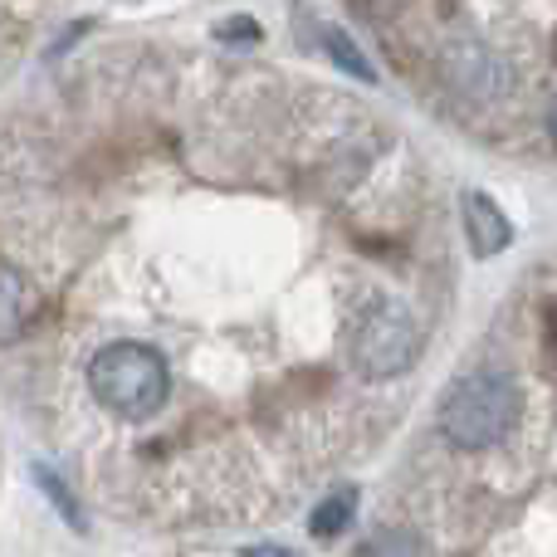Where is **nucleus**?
<instances>
[{
	"mask_svg": "<svg viewBox=\"0 0 557 557\" xmlns=\"http://www.w3.org/2000/svg\"><path fill=\"white\" fill-rule=\"evenodd\" d=\"M519 386L504 372H470L450 386L441 406V431L460 450H484V445L504 441L519 421Z\"/></svg>",
	"mask_w": 557,
	"mask_h": 557,
	"instance_id": "obj_1",
	"label": "nucleus"
},
{
	"mask_svg": "<svg viewBox=\"0 0 557 557\" xmlns=\"http://www.w3.org/2000/svg\"><path fill=\"white\" fill-rule=\"evenodd\" d=\"M88 386L98 392V401L108 411L127 416V421H143V416H152L166 401L172 376H166L162 352H152L143 343H113L88 362Z\"/></svg>",
	"mask_w": 557,
	"mask_h": 557,
	"instance_id": "obj_2",
	"label": "nucleus"
},
{
	"mask_svg": "<svg viewBox=\"0 0 557 557\" xmlns=\"http://www.w3.org/2000/svg\"><path fill=\"white\" fill-rule=\"evenodd\" d=\"M416 347H421V333H416L411 313L401 304H386L382 313L367 318V327L357 333V372L362 376H396L416 362Z\"/></svg>",
	"mask_w": 557,
	"mask_h": 557,
	"instance_id": "obj_3",
	"label": "nucleus"
},
{
	"mask_svg": "<svg viewBox=\"0 0 557 557\" xmlns=\"http://www.w3.org/2000/svg\"><path fill=\"white\" fill-rule=\"evenodd\" d=\"M460 215H465V235H470L474 255H484V260H490V255L509 250L513 225H509V215H504L484 191H465L460 196Z\"/></svg>",
	"mask_w": 557,
	"mask_h": 557,
	"instance_id": "obj_4",
	"label": "nucleus"
},
{
	"mask_svg": "<svg viewBox=\"0 0 557 557\" xmlns=\"http://www.w3.org/2000/svg\"><path fill=\"white\" fill-rule=\"evenodd\" d=\"M25 318H29V294H25V278H20L10 264H0V343L25 333Z\"/></svg>",
	"mask_w": 557,
	"mask_h": 557,
	"instance_id": "obj_5",
	"label": "nucleus"
},
{
	"mask_svg": "<svg viewBox=\"0 0 557 557\" xmlns=\"http://www.w3.org/2000/svg\"><path fill=\"white\" fill-rule=\"evenodd\" d=\"M455 84L474 88V94H494L499 88V59L480 45H465V54L455 59Z\"/></svg>",
	"mask_w": 557,
	"mask_h": 557,
	"instance_id": "obj_6",
	"label": "nucleus"
},
{
	"mask_svg": "<svg viewBox=\"0 0 557 557\" xmlns=\"http://www.w3.org/2000/svg\"><path fill=\"white\" fill-rule=\"evenodd\" d=\"M327 54H333V64L337 69H347V74H352V78H362V84H372V64H367V59H362V49H357L352 45V39H347V35H337V29H327Z\"/></svg>",
	"mask_w": 557,
	"mask_h": 557,
	"instance_id": "obj_7",
	"label": "nucleus"
},
{
	"mask_svg": "<svg viewBox=\"0 0 557 557\" xmlns=\"http://www.w3.org/2000/svg\"><path fill=\"white\" fill-rule=\"evenodd\" d=\"M352 504H357L352 490H343L337 499H327L323 509L313 513V533H318V539H333V533H343L347 523H352Z\"/></svg>",
	"mask_w": 557,
	"mask_h": 557,
	"instance_id": "obj_8",
	"label": "nucleus"
},
{
	"mask_svg": "<svg viewBox=\"0 0 557 557\" xmlns=\"http://www.w3.org/2000/svg\"><path fill=\"white\" fill-rule=\"evenodd\" d=\"M362 557H421V543H416L406 529H386L367 543Z\"/></svg>",
	"mask_w": 557,
	"mask_h": 557,
	"instance_id": "obj_9",
	"label": "nucleus"
},
{
	"mask_svg": "<svg viewBox=\"0 0 557 557\" xmlns=\"http://www.w3.org/2000/svg\"><path fill=\"white\" fill-rule=\"evenodd\" d=\"M35 474H39V484H45V490H49V499H54V504H59V513H64V519H69V523H74V529H84V513H78L74 494H69V490H64V484H59V480H54V470H45V465H39V470H35Z\"/></svg>",
	"mask_w": 557,
	"mask_h": 557,
	"instance_id": "obj_10",
	"label": "nucleus"
},
{
	"mask_svg": "<svg viewBox=\"0 0 557 557\" xmlns=\"http://www.w3.org/2000/svg\"><path fill=\"white\" fill-rule=\"evenodd\" d=\"M250 557H294L288 548H274V543H264V548H250Z\"/></svg>",
	"mask_w": 557,
	"mask_h": 557,
	"instance_id": "obj_11",
	"label": "nucleus"
},
{
	"mask_svg": "<svg viewBox=\"0 0 557 557\" xmlns=\"http://www.w3.org/2000/svg\"><path fill=\"white\" fill-rule=\"evenodd\" d=\"M548 127H553V143H557V98H553V108H548Z\"/></svg>",
	"mask_w": 557,
	"mask_h": 557,
	"instance_id": "obj_12",
	"label": "nucleus"
}]
</instances>
